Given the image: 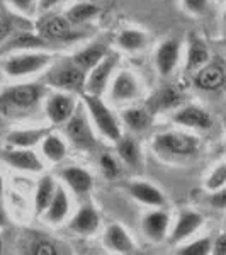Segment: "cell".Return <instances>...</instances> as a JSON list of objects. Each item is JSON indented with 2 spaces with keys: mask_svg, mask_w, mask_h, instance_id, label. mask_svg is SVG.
I'll list each match as a JSON object with an SVG mask.
<instances>
[{
  "mask_svg": "<svg viewBox=\"0 0 226 255\" xmlns=\"http://www.w3.org/2000/svg\"><path fill=\"white\" fill-rule=\"evenodd\" d=\"M44 90L36 84H17L0 92V116L22 119L41 104Z\"/></svg>",
  "mask_w": 226,
  "mask_h": 255,
  "instance_id": "obj_1",
  "label": "cell"
},
{
  "mask_svg": "<svg viewBox=\"0 0 226 255\" xmlns=\"http://www.w3.org/2000/svg\"><path fill=\"white\" fill-rule=\"evenodd\" d=\"M84 106L87 109L89 118L92 119L94 126L97 128V131L102 134L106 139L113 143H117L121 139V126H119L116 116L113 114V111L108 108L101 96H94V94L84 92Z\"/></svg>",
  "mask_w": 226,
  "mask_h": 255,
  "instance_id": "obj_2",
  "label": "cell"
},
{
  "mask_svg": "<svg viewBox=\"0 0 226 255\" xmlns=\"http://www.w3.org/2000/svg\"><path fill=\"white\" fill-rule=\"evenodd\" d=\"M53 61L51 55L46 53H31L22 51L19 55H10L2 61V70L7 77L10 79H24V77H31L41 70L48 68Z\"/></svg>",
  "mask_w": 226,
  "mask_h": 255,
  "instance_id": "obj_3",
  "label": "cell"
},
{
  "mask_svg": "<svg viewBox=\"0 0 226 255\" xmlns=\"http://www.w3.org/2000/svg\"><path fill=\"white\" fill-rule=\"evenodd\" d=\"M85 80L87 72L73 63V60H70L68 63H56L48 73V84L63 92H82L85 89Z\"/></svg>",
  "mask_w": 226,
  "mask_h": 255,
  "instance_id": "obj_4",
  "label": "cell"
},
{
  "mask_svg": "<svg viewBox=\"0 0 226 255\" xmlns=\"http://www.w3.org/2000/svg\"><path fill=\"white\" fill-rule=\"evenodd\" d=\"M153 146L158 153L174 155V157H189L199 148V139L182 131H167L160 133L153 139Z\"/></svg>",
  "mask_w": 226,
  "mask_h": 255,
  "instance_id": "obj_5",
  "label": "cell"
},
{
  "mask_svg": "<svg viewBox=\"0 0 226 255\" xmlns=\"http://www.w3.org/2000/svg\"><path fill=\"white\" fill-rule=\"evenodd\" d=\"M67 136L72 145H75L80 150H90L96 146V134L90 126L87 114L80 108L73 113V116L67 121Z\"/></svg>",
  "mask_w": 226,
  "mask_h": 255,
  "instance_id": "obj_6",
  "label": "cell"
},
{
  "mask_svg": "<svg viewBox=\"0 0 226 255\" xmlns=\"http://www.w3.org/2000/svg\"><path fill=\"white\" fill-rule=\"evenodd\" d=\"M39 36L49 43H60V41H72L82 38V34L72 29V22L65 15H44L38 22Z\"/></svg>",
  "mask_w": 226,
  "mask_h": 255,
  "instance_id": "obj_7",
  "label": "cell"
},
{
  "mask_svg": "<svg viewBox=\"0 0 226 255\" xmlns=\"http://www.w3.org/2000/svg\"><path fill=\"white\" fill-rule=\"evenodd\" d=\"M116 63L117 56L108 53L96 67L90 68L87 73V80H85V92L94 94V96H102L108 89V82L113 75V70L116 68Z\"/></svg>",
  "mask_w": 226,
  "mask_h": 255,
  "instance_id": "obj_8",
  "label": "cell"
},
{
  "mask_svg": "<svg viewBox=\"0 0 226 255\" xmlns=\"http://www.w3.org/2000/svg\"><path fill=\"white\" fill-rule=\"evenodd\" d=\"M44 108H46V116L53 125H63L73 116L79 106H77V101L72 96V92L58 90L46 99Z\"/></svg>",
  "mask_w": 226,
  "mask_h": 255,
  "instance_id": "obj_9",
  "label": "cell"
},
{
  "mask_svg": "<svg viewBox=\"0 0 226 255\" xmlns=\"http://www.w3.org/2000/svg\"><path fill=\"white\" fill-rule=\"evenodd\" d=\"M3 162L7 165L14 167L15 170L20 172H41L43 170V162L36 155V151H32L31 148H9V150H3L0 153Z\"/></svg>",
  "mask_w": 226,
  "mask_h": 255,
  "instance_id": "obj_10",
  "label": "cell"
},
{
  "mask_svg": "<svg viewBox=\"0 0 226 255\" xmlns=\"http://www.w3.org/2000/svg\"><path fill=\"white\" fill-rule=\"evenodd\" d=\"M139 94V82L134 73L129 70H121L116 77H114L113 84H111V101L113 102H131L138 97Z\"/></svg>",
  "mask_w": 226,
  "mask_h": 255,
  "instance_id": "obj_11",
  "label": "cell"
},
{
  "mask_svg": "<svg viewBox=\"0 0 226 255\" xmlns=\"http://www.w3.org/2000/svg\"><path fill=\"white\" fill-rule=\"evenodd\" d=\"M168 228H170V216L162 208L146 213L141 220L143 235L153 244H160L165 240L168 235Z\"/></svg>",
  "mask_w": 226,
  "mask_h": 255,
  "instance_id": "obj_12",
  "label": "cell"
},
{
  "mask_svg": "<svg viewBox=\"0 0 226 255\" xmlns=\"http://www.w3.org/2000/svg\"><path fill=\"white\" fill-rule=\"evenodd\" d=\"M226 84V70L220 63H206L194 73V85L204 92H218Z\"/></svg>",
  "mask_w": 226,
  "mask_h": 255,
  "instance_id": "obj_13",
  "label": "cell"
},
{
  "mask_svg": "<svg viewBox=\"0 0 226 255\" xmlns=\"http://www.w3.org/2000/svg\"><path fill=\"white\" fill-rule=\"evenodd\" d=\"M204 223V216L197 211L192 209H186V211L180 213L177 223H175L174 230L170 233V244H180V242L187 240L189 237H192L197 230L203 226Z\"/></svg>",
  "mask_w": 226,
  "mask_h": 255,
  "instance_id": "obj_14",
  "label": "cell"
},
{
  "mask_svg": "<svg viewBox=\"0 0 226 255\" xmlns=\"http://www.w3.org/2000/svg\"><path fill=\"white\" fill-rule=\"evenodd\" d=\"M174 123L184 128H191V129H209L213 119L206 109L199 108V106H186V108L175 111Z\"/></svg>",
  "mask_w": 226,
  "mask_h": 255,
  "instance_id": "obj_15",
  "label": "cell"
},
{
  "mask_svg": "<svg viewBox=\"0 0 226 255\" xmlns=\"http://www.w3.org/2000/svg\"><path fill=\"white\" fill-rule=\"evenodd\" d=\"M180 60V43L177 39H165L157 49L155 65L160 75L167 77L175 70Z\"/></svg>",
  "mask_w": 226,
  "mask_h": 255,
  "instance_id": "obj_16",
  "label": "cell"
},
{
  "mask_svg": "<svg viewBox=\"0 0 226 255\" xmlns=\"http://www.w3.org/2000/svg\"><path fill=\"white\" fill-rule=\"evenodd\" d=\"M104 245L116 254H134L136 252V244L131 240L128 232L117 223H113L106 228Z\"/></svg>",
  "mask_w": 226,
  "mask_h": 255,
  "instance_id": "obj_17",
  "label": "cell"
},
{
  "mask_svg": "<svg viewBox=\"0 0 226 255\" xmlns=\"http://www.w3.org/2000/svg\"><path fill=\"white\" fill-rule=\"evenodd\" d=\"M70 213V199L68 194L65 192V189L61 186H56L55 196H53L51 203L46 208V211L43 213V220L44 223L51 225V226H58L65 221V218Z\"/></svg>",
  "mask_w": 226,
  "mask_h": 255,
  "instance_id": "obj_18",
  "label": "cell"
},
{
  "mask_svg": "<svg viewBox=\"0 0 226 255\" xmlns=\"http://www.w3.org/2000/svg\"><path fill=\"white\" fill-rule=\"evenodd\" d=\"M128 191L134 199L139 201L141 204H146V206L165 208L167 204V199L162 194V191H158L157 187L148 182H131L128 186Z\"/></svg>",
  "mask_w": 226,
  "mask_h": 255,
  "instance_id": "obj_19",
  "label": "cell"
},
{
  "mask_svg": "<svg viewBox=\"0 0 226 255\" xmlns=\"http://www.w3.org/2000/svg\"><path fill=\"white\" fill-rule=\"evenodd\" d=\"M60 177L75 194H87L94 186L92 175H90L85 168H80V167L63 168V170L60 172Z\"/></svg>",
  "mask_w": 226,
  "mask_h": 255,
  "instance_id": "obj_20",
  "label": "cell"
},
{
  "mask_svg": "<svg viewBox=\"0 0 226 255\" xmlns=\"http://www.w3.org/2000/svg\"><path fill=\"white\" fill-rule=\"evenodd\" d=\"M49 133V128H27V129H14L7 134V143L14 148H32L44 139Z\"/></svg>",
  "mask_w": 226,
  "mask_h": 255,
  "instance_id": "obj_21",
  "label": "cell"
},
{
  "mask_svg": "<svg viewBox=\"0 0 226 255\" xmlns=\"http://www.w3.org/2000/svg\"><path fill=\"white\" fill-rule=\"evenodd\" d=\"M99 228V215L92 206H84L70 221V230L79 235H92Z\"/></svg>",
  "mask_w": 226,
  "mask_h": 255,
  "instance_id": "obj_22",
  "label": "cell"
},
{
  "mask_svg": "<svg viewBox=\"0 0 226 255\" xmlns=\"http://www.w3.org/2000/svg\"><path fill=\"white\" fill-rule=\"evenodd\" d=\"M41 151H43V157H46L51 163H60L61 160L67 157L68 150L63 138H60L58 134L49 131L43 141H41Z\"/></svg>",
  "mask_w": 226,
  "mask_h": 255,
  "instance_id": "obj_23",
  "label": "cell"
},
{
  "mask_svg": "<svg viewBox=\"0 0 226 255\" xmlns=\"http://www.w3.org/2000/svg\"><path fill=\"white\" fill-rule=\"evenodd\" d=\"M56 191V182L53 180L51 175H43L38 182L36 187V194H34V209L38 215H43L46 211V208L51 203L53 196Z\"/></svg>",
  "mask_w": 226,
  "mask_h": 255,
  "instance_id": "obj_24",
  "label": "cell"
},
{
  "mask_svg": "<svg viewBox=\"0 0 226 255\" xmlns=\"http://www.w3.org/2000/svg\"><path fill=\"white\" fill-rule=\"evenodd\" d=\"M106 55H108V49L102 46L101 43H96V44H90V46L80 49L79 53H75L72 60L75 65H79L80 68H84L85 72H89V70L96 67Z\"/></svg>",
  "mask_w": 226,
  "mask_h": 255,
  "instance_id": "obj_25",
  "label": "cell"
},
{
  "mask_svg": "<svg viewBox=\"0 0 226 255\" xmlns=\"http://www.w3.org/2000/svg\"><path fill=\"white\" fill-rule=\"evenodd\" d=\"M209 61V49L206 44L201 39L192 38L189 43V51H187V60H186V68L189 72H197L201 67H204Z\"/></svg>",
  "mask_w": 226,
  "mask_h": 255,
  "instance_id": "obj_26",
  "label": "cell"
},
{
  "mask_svg": "<svg viewBox=\"0 0 226 255\" xmlns=\"http://www.w3.org/2000/svg\"><path fill=\"white\" fill-rule=\"evenodd\" d=\"M121 118H122V123H124L131 131H134V133H141V131H145L151 123L150 113L145 109H141V108L124 109L121 114Z\"/></svg>",
  "mask_w": 226,
  "mask_h": 255,
  "instance_id": "obj_27",
  "label": "cell"
},
{
  "mask_svg": "<svg viewBox=\"0 0 226 255\" xmlns=\"http://www.w3.org/2000/svg\"><path fill=\"white\" fill-rule=\"evenodd\" d=\"M116 43L124 51H139L146 46L148 36L139 29H124L119 32Z\"/></svg>",
  "mask_w": 226,
  "mask_h": 255,
  "instance_id": "obj_28",
  "label": "cell"
},
{
  "mask_svg": "<svg viewBox=\"0 0 226 255\" xmlns=\"http://www.w3.org/2000/svg\"><path fill=\"white\" fill-rule=\"evenodd\" d=\"M101 12L97 3H92V2H79L75 5H72L70 9L67 10L65 17H67L72 24H84L87 20L94 19L96 15Z\"/></svg>",
  "mask_w": 226,
  "mask_h": 255,
  "instance_id": "obj_29",
  "label": "cell"
},
{
  "mask_svg": "<svg viewBox=\"0 0 226 255\" xmlns=\"http://www.w3.org/2000/svg\"><path fill=\"white\" fill-rule=\"evenodd\" d=\"M117 145V153L119 158L129 167H138L139 165V146L133 138L121 136V139L116 143Z\"/></svg>",
  "mask_w": 226,
  "mask_h": 255,
  "instance_id": "obj_30",
  "label": "cell"
},
{
  "mask_svg": "<svg viewBox=\"0 0 226 255\" xmlns=\"http://www.w3.org/2000/svg\"><path fill=\"white\" fill-rule=\"evenodd\" d=\"M26 252L32 254V255H56V254H60V250H58V245H56L55 242H51L49 238L39 237L27 245Z\"/></svg>",
  "mask_w": 226,
  "mask_h": 255,
  "instance_id": "obj_31",
  "label": "cell"
},
{
  "mask_svg": "<svg viewBox=\"0 0 226 255\" xmlns=\"http://www.w3.org/2000/svg\"><path fill=\"white\" fill-rule=\"evenodd\" d=\"M48 41L41 36H34L29 34V32H22V34L15 36L10 41V48L12 49H26V48H38V46H44Z\"/></svg>",
  "mask_w": 226,
  "mask_h": 255,
  "instance_id": "obj_32",
  "label": "cell"
},
{
  "mask_svg": "<svg viewBox=\"0 0 226 255\" xmlns=\"http://www.w3.org/2000/svg\"><path fill=\"white\" fill-rule=\"evenodd\" d=\"M213 250V242L209 238H199L194 240L191 244L184 245L182 249L177 250V254L180 255H206Z\"/></svg>",
  "mask_w": 226,
  "mask_h": 255,
  "instance_id": "obj_33",
  "label": "cell"
},
{
  "mask_svg": "<svg viewBox=\"0 0 226 255\" xmlns=\"http://www.w3.org/2000/svg\"><path fill=\"white\" fill-rule=\"evenodd\" d=\"M204 186H206L208 191H211V192H215L218 189L226 186V163H220V165H216L213 168L211 174L208 175Z\"/></svg>",
  "mask_w": 226,
  "mask_h": 255,
  "instance_id": "obj_34",
  "label": "cell"
},
{
  "mask_svg": "<svg viewBox=\"0 0 226 255\" xmlns=\"http://www.w3.org/2000/svg\"><path fill=\"white\" fill-rule=\"evenodd\" d=\"M99 167H101L102 174L108 179H116L121 174V165L117 163V160L109 153H102L99 158Z\"/></svg>",
  "mask_w": 226,
  "mask_h": 255,
  "instance_id": "obj_35",
  "label": "cell"
},
{
  "mask_svg": "<svg viewBox=\"0 0 226 255\" xmlns=\"http://www.w3.org/2000/svg\"><path fill=\"white\" fill-rule=\"evenodd\" d=\"M180 101H182V97H180V94L177 92V90L168 87L158 96V108L174 109V108H177V106L180 104Z\"/></svg>",
  "mask_w": 226,
  "mask_h": 255,
  "instance_id": "obj_36",
  "label": "cell"
},
{
  "mask_svg": "<svg viewBox=\"0 0 226 255\" xmlns=\"http://www.w3.org/2000/svg\"><path fill=\"white\" fill-rule=\"evenodd\" d=\"M7 3L24 15H34L38 10V0H7Z\"/></svg>",
  "mask_w": 226,
  "mask_h": 255,
  "instance_id": "obj_37",
  "label": "cell"
},
{
  "mask_svg": "<svg viewBox=\"0 0 226 255\" xmlns=\"http://www.w3.org/2000/svg\"><path fill=\"white\" fill-rule=\"evenodd\" d=\"M184 10L192 15H201L208 9V0H182Z\"/></svg>",
  "mask_w": 226,
  "mask_h": 255,
  "instance_id": "obj_38",
  "label": "cell"
},
{
  "mask_svg": "<svg viewBox=\"0 0 226 255\" xmlns=\"http://www.w3.org/2000/svg\"><path fill=\"white\" fill-rule=\"evenodd\" d=\"M209 203L216 209H226V186L213 192L211 197H209Z\"/></svg>",
  "mask_w": 226,
  "mask_h": 255,
  "instance_id": "obj_39",
  "label": "cell"
},
{
  "mask_svg": "<svg viewBox=\"0 0 226 255\" xmlns=\"http://www.w3.org/2000/svg\"><path fill=\"white\" fill-rule=\"evenodd\" d=\"M12 34V22L5 15L0 14V43H3Z\"/></svg>",
  "mask_w": 226,
  "mask_h": 255,
  "instance_id": "obj_40",
  "label": "cell"
},
{
  "mask_svg": "<svg viewBox=\"0 0 226 255\" xmlns=\"http://www.w3.org/2000/svg\"><path fill=\"white\" fill-rule=\"evenodd\" d=\"M213 254L216 255H226V233H223V235H220L215 240V244H213Z\"/></svg>",
  "mask_w": 226,
  "mask_h": 255,
  "instance_id": "obj_41",
  "label": "cell"
},
{
  "mask_svg": "<svg viewBox=\"0 0 226 255\" xmlns=\"http://www.w3.org/2000/svg\"><path fill=\"white\" fill-rule=\"evenodd\" d=\"M60 0H38V9H41V10H49V9H53V7L58 3Z\"/></svg>",
  "mask_w": 226,
  "mask_h": 255,
  "instance_id": "obj_42",
  "label": "cell"
},
{
  "mask_svg": "<svg viewBox=\"0 0 226 255\" xmlns=\"http://www.w3.org/2000/svg\"><path fill=\"white\" fill-rule=\"evenodd\" d=\"M3 191V180H2V175H0V194H2Z\"/></svg>",
  "mask_w": 226,
  "mask_h": 255,
  "instance_id": "obj_43",
  "label": "cell"
},
{
  "mask_svg": "<svg viewBox=\"0 0 226 255\" xmlns=\"http://www.w3.org/2000/svg\"><path fill=\"white\" fill-rule=\"evenodd\" d=\"M3 225V215H2V211H0V226Z\"/></svg>",
  "mask_w": 226,
  "mask_h": 255,
  "instance_id": "obj_44",
  "label": "cell"
},
{
  "mask_svg": "<svg viewBox=\"0 0 226 255\" xmlns=\"http://www.w3.org/2000/svg\"><path fill=\"white\" fill-rule=\"evenodd\" d=\"M2 249H3V244H2V238H0V254H2Z\"/></svg>",
  "mask_w": 226,
  "mask_h": 255,
  "instance_id": "obj_45",
  "label": "cell"
},
{
  "mask_svg": "<svg viewBox=\"0 0 226 255\" xmlns=\"http://www.w3.org/2000/svg\"><path fill=\"white\" fill-rule=\"evenodd\" d=\"M223 17H225V24H226V9H225V15H223Z\"/></svg>",
  "mask_w": 226,
  "mask_h": 255,
  "instance_id": "obj_46",
  "label": "cell"
}]
</instances>
